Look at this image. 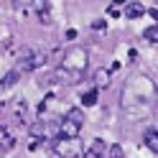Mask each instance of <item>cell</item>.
I'll return each mask as SVG.
<instances>
[{
	"mask_svg": "<svg viewBox=\"0 0 158 158\" xmlns=\"http://www.w3.org/2000/svg\"><path fill=\"white\" fill-rule=\"evenodd\" d=\"M38 18H41L44 23H48V21H51V8H48V3H46V0L41 3V8H38Z\"/></svg>",
	"mask_w": 158,
	"mask_h": 158,
	"instance_id": "11",
	"label": "cell"
},
{
	"mask_svg": "<svg viewBox=\"0 0 158 158\" xmlns=\"http://www.w3.org/2000/svg\"><path fill=\"white\" fill-rule=\"evenodd\" d=\"M82 102H84V107H92V105H97V87L82 94Z\"/></svg>",
	"mask_w": 158,
	"mask_h": 158,
	"instance_id": "10",
	"label": "cell"
},
{
	"mask_svg": "<svg viewBox=\"0 0 158 158\" xmlns=\"http://www.w3.org/2000/svg\"><path fill=\"white\" fill-rule=\"evenodd\" d=\"M105 153H107V145H105L102 140H94L82 156H84V158H105Z\"/></svg>",
	"mask_w": 158,
	"mask_h": 158,
	"instance_id": "6",
	"label": "cell"
},
{
	"mask_svg": "<svg viewBox=\"0 0 158 158\" xmlns=\"http://www.w3.org/2000/svg\"><path fill=\"white\" fill-rule=\"evenodd\" d=\"M120 5H123V0H115L112 8H110V15H120Z\"/></svg>",
	"mask_w": 158,
	"mask_h": 158,
	"instance_id": "14",
	"label": "cell"
},
{
	"mask_svg": "<svg viewBox=\"0 0 158 158\" xmlns=\"http://www.w3.org/2000/svg\"><path fill=\"white\" fill-rule=\"evenodd\" d=\"M48 61V51H46V48H38V46H31V48H28V51L21 56V59H18V72H33V69H38V66H44Z\"/></svg>",
	"mask_w": 158,
	"mask_h": 158,
	"instance_id": "3",
	"label": "cell"
},
{
	"mask_svg": "<svg viewBox=\"0 0 158 158\" xmlns=\"http://www.w3.org/2000/svg\"><path fill=\"white\" fill-rule=\"evenodd\" d=\"M143 38H145V41H151V44H158V23L156 26H148L145 31H143Z\"/></svg>",
	"mask_w": 158,
	"mask_h": 158,
	"instance_id": "9",
	"label": "cell"
},
{
	"mask_svg": "<svg viewBox=\"0 0 158 158\" xmlns=\"http://www.w3.org/2000/svg\"><path fill=\"white\" fill-rule=\"evenodd\" d=\"M54 151L64 158H79L84 153V145L79 143V135L77 138H66V135H56L54 138Z\"/></svg>",
	"mask_w": 158,
	"mask_h": 158,
	"instance_id": "4",
	"label": "cell"
},
{
	"mask_svg": "<svg viewBox=\"0 0 158 158\" xmlns=\"http://www.w3.org/2000/svg\"><path fill=\"white\" fill-rule=\"evenodd\" d=\"M87 64H89V56H87L84 48H69L61 59V69L56 72V77L66 79V82H77L79 77L87 72Z\"/></svg>",
	"mask_w": 158,
	"mask_h": 158,
	"instance_id": "1",
	"label": "cell"
},
{
	"mask_svg": "<svg viewBox=\"0 0 158 158\" xmlns=\"http://www.w3.org/2000/svg\"><path fill=\"white\" fill-rule=\"evenodd\" d=\"M105 158H123L120 145H107V153H105Z\"/></svg>",
	"mask_w": 158,
	"mask_h": 158,
	"instance_id": "13",
	"label": "cell"
},
{
	"mask_svg": "<svg viewBox=\"0 0 158 158\" xmlns=\"http://www.w3.org/2000/svg\"><path fill=\"white\" fill-rule=\"evenodd\" d=\"M13 5L15 8H28V5H33V0H13Z\"/></svg>",
	"mask_w": 158,
	"mask_h": 158,
	"instance_id": "15",
	"label": "cell"
},
{
	"mask_svg": "<svg viewBox=\"0 0 158 158\" xmlns=\"http://www.w3.org/2000/svg\"><path fill=\"white\" fill-rule=\"evenodd\" d=\"M84 127V112L82 107H69L64 112L61 123H59V135H66V138H77Z\"/></svg>",
	"mask_w": 158,
	"mask_h": 158,
	"instance_id": "2",
	"label": "cell"
},
{
	"mask_svg": "<svg viewBox=\"0 0 158 158\" xmlns=\"http://www.w3.org/2000/svg\"><path fill=\"white\" fill-rule=\"evenodd\" d=\"M151 15H153V18H158V10H156V8H153V10H151Z\"/></svg>",
	"mask_w": 158,
	"mask_h": 158,
	"instance_id": "16",
	"label": "cell"
},
{
	"mask_svg": "<svg viewBox=\"0 0 158 158\" xmlns=\"http://www.w3.org/2000/svg\"><path fill=\"white\" fill-rule=\"evenodd\" d=\"M143 13H145V5H140V3H127L125 5V18H130V21L140 18Z\"/></svg>",
	"mask_w": 158,
	"mask_h": 158,
	"instance_id": "7",
	"label": "cell"
},
{
	"mask_svg": "<svg viewBox=\"0 0 158 158\" xmlns=\"http://www.w3.org/2000/svg\"><path fill=\"white\" fill-rule=\"evenodd\" d=\"M94 82H97V87H107V84H110V74H107L105 69H102V72H97Z\"/></svg>",
	"mask_w": 158,
	"mask_h": 158,
	"instance_id": "12",
	"label": "cell"
},
{
	"mask_svg": "<svg viewBox=\"0 0 158 158\" xmlns=\"http://www.w3.org/2000/svg\"><path fill=\"white\" fill-rule=\"evenodd\" d=\"M143 140H145V148L151 153H158V127H145Z\"/></svg>",
	"mask_w": 158,
	"mask_h": 158,
	"instance_id": "5",
	"label": "cell"
},
{
	"mask_svg": "<svg viewBox=\"0 0 158 158\" xmlns=\"http://www.w3.org/2000/svg\"><path fill=\"white\" fill-rule=\"evenodd\" d=\"M18 79H21V72H18V69H10V72H8L3 79H0V89H10V87L18 82Z\"/></svg>",
	"mask_w": 158,
	"mask_h": 158,
	"instance_id": "8",
	"label": "cell"
}]
</instances>
